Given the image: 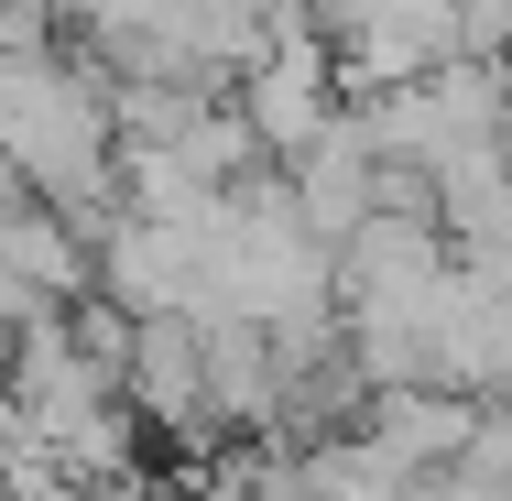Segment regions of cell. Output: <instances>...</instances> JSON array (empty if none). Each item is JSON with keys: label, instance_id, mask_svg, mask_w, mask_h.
Masks as SVG:
<instances>
[{"label": "cell", "instance_id": "cell-4", "mask_svg": "<svg viewBox=\"0 0 512 501\" xmlns=\"http://www.w3.org/2000/svg\"><path fill=\"white\" fill-rule=\"evenodd\" d=\"M360 436L425 480V469L469 458V436H480V393H458V382H371V403H360Z\"/></svg>", "mask_w": 512, "mask_h": 501}, {"label": "cell", "instance_id": "cell-3", "mask_svg": "<svg viewBox=\"0 0 512 501\" xmlns=\"http://www.w3.org/2000/svg\"><path fill=\"white\" fill-rule=\"evenodd\" d=\"M229 99H240V120L262 131V153H273V164H284V153H306L316 131L338 120V99H349L327 22H284V33H273V44L229 77Z\"/></svg>", "mask_w": 512, "mask_h": 501}, {"label": "cell", "instance_id": "cell-1", "mask_svg": "<svg viewBox=\"0 0 512 501\" xmlns=\"http://www.w3.org/2000/svg\"><path fill=\"white\" fill-rule=\"evenodd\" d=\"M0 164L22 175V197L99 218L120 207V109H109V66L88 44H0Z\"/></svg>", "mask_w": 512, "mask_h": 501}, {"label": "cell", "instance_id": "cell-2", "mask_svg": "<svg viewBox=\"0 0 512 501\" xmlns=\"http://www.w3.org/2000/svg\"><path fill=\"white\" fill-rule=\"evenodd\" d=\"M120 393H131L142 425H153V458H207V447H229V414H218V393H207V327H197V305H164V316L131 327Z\"/></svg>", "mask_w": 512, "mask_h": 501}]
</instances>
